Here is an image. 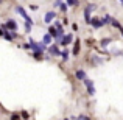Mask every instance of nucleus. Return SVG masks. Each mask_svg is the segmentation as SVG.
Instances as JSON below:
<instances>
[{
  "label": "nucleus",
  "instance_id": "4",
  "mask_svg": "<svg viewBox=\"0 0 123 120\" xmlns=\"http://www.w3.org/2000/svg\"><path fill=\"white\" fill-rule=\"evenodd\" d=\"M55 17H56V14H55L53 11H48L47 14L44 16V20H45V24H48V22H51V20H53Z\"/></svg>",
  "mask_w": 123,
  "mask_h": 120
},
{
  "label": "nucleus",
  "instance_id": "19",
  "mask_svg": "<svg viewBox=\"0 0 123 120\" xmlns=\"http://www.w3.org/2000/svg\"><path fill=\"white\" fill-rule=\"evenodd\" d=\"M108 44H109V39H103L101 41V45H103V47H106Z\"/></svg>",
  "mask_w": 123,
  "mask_h": 120
},
{
  "label": "nucleus",
  "instance_id": "2",
  "mask_svg": "<svg viewBox=\"0 0 123 120\" xmlns=\"http://www.w3.org/2000/svg\"><path fill=\"white\" fill-rule=\"evenodd\" d=\"M28 45H30V48H33L34 51H41L42 53V51L45 50V45H41V44H37V42H34V41H30Z\"/></svg>",
  "mask_w": 123,
  "mask_h": 120
},
{
  "label": "nucleus",
  "instance_id": "5",
  "mask_svg": "<svg viewBox=\"0 0 123 120\" xmlns=\"http://www.w3.org/2000/svg\"><path fill=\"white\" fill-rule=\"evenodd\" d=\"M90 24L93 25V28H100V27H101V25H103V22L100 20L98 17H93L92 20H90Z\"/></svg>",
  "mask_w": 123,
  "mask_h": 120
},
{
  "label": "nucleus",
  "instance_id": "1",
  "mask_svg": "<svg viewBox=\"0 0 123 120\" xmlns=\"http://www.w3.org/2000/svg\"><path fill=\"white\" fill-rule=\"evenodd\" d=\"M16 9H17V13H19V14H20L22 17L25 19V22H27V24H33V20H31V17H30V16L27 14V13H25V9L22 8V6H17Z\"/></svg>",
  "mask_w": 123,
  "mask_h": 120
},
{
  "label": "nucleus",
  "instance_id": "21",
  "mask_svg": "<svg viewBox=\"0 0 123 120\" xmlns=\"http://www.w3.org/2000/svg\"><path fill=\"white\" fill-rule=\"evenodd\" d=\"M120 2H122V5H123V0H120Z\"/></svg>",
  "mask_w": 123,
  "mask_h": 120
},
{
  "label": "nucleus",
  "instance_id": "8",
  "mask_svg": "<svg viewBox=\"0 0 123 120\" xmlns=\"http://www.w3.org/2000/svg\"><path fill=\"white\" fill-rule=\"evenodd\" d=\"M48 53H51V55H55V56H59V50L56 48V45H51L50 48H48Z\"/></svg>",
  "mask_w": 123,
  "mask_h": 120
},
{
  "label": "nucleus",
  "instance_id": "9",
  "mask_svg": "<svg viewBox=\"0 0 123 120\" xmlns=\"http://www.w3.org/2000/svg\"><path fill=\"white\" fill-rule=\"evenodd\" d=\"M6 27H8L9 30H12V31H16V30H17V24H16L14 20H8V24H6Z\"/></svg>",
  "mask_w": 123,
  "mask_h": 120
},
{
  "label": "nucleus",
  "instance_id": "12",
  "mask_svg": "<svg viewBox=\"0 0 123 120\" xmlns=\"http://www.w3.org/2000/svg\"><path fill=\"white\" fill-rule=\"evenodd\" d=\"M78 51H80V41H76L75 47H73V55H78Z\"/></svg>",
  "mask_w": 123,
  "mask_h": 120
},
{
  "label": "nucleus",
  "instance_id": "22",
  "mask_svg": "<svg viewBox=\"0 0 123 120\" xmlns=\"http://www.w3.org/2000/svg\"><path fill=\"white\" fill-rule=\"evenodd\" d=\"M122 34H123V28H122Z\"/></svg>",
  "mask_w": 123,
  "mask_h": 120
},
{
  "label": "nucleus",
  "instance_id": "7",
  "mask_svg": "<svg viewBox=\"0 0 123 120\" xmlns=\"http://www.w3.org/2000/svg\"><path fill=\"white\" fill-rule=\"evenodd\" d=\"M75 76L78 80H86V72H84V70H76V73H75Z\"/></svg>",
  "mask_w": 123,
  "mask_h": 120
},
{
  "label": "nucleus",
  "instance_id": "14",
  "mask_svg": "<svg viewBox=\"0 0 123 120\" xmlns=\"http://www.w3.org/2000/svg\"><path fill=\"white\" fill-rule=\"evenodd\" d=\"M59 56H62V59H64V61H66V59H67V58H69V51H67V50H64V51H62V53H61V55H59Z\"/></svg>",
  "mask_w": 123,
  "mask_h": 120
},
{
  "label": "nucleus",
  "instance_id": "15",
  "mask_svg": "<svg viewBox=\"0 0 123 120\" xmlns=\"http://www.w3.org/2000/svg\"><path fill=\"white\" fill-rule=\"evenodd\" d=\"M14 36H16L14 33H5V38H6V39H8V41H11V39H12V38H14Z\"/></svg>",
  "mask_w": 123,
  "mask_h": 120
},
{
  "label": "nucleus",
  "instance_id": "13",
  "mask_svg": "<svg viewBox=\"0 0 123 120\" xmlns=\"http://www.w3.org/2000/svg\"><path fill=\"white\" fill-rule=\"evenodd\" d=\"M67 5H70V6H76V5H78V0H67Z\"/></svg>",
  "mask_w": 123,
  "mask_h": 120
},
{
  "label": "nucleus",
  "instance_id": "18",
  "mask_svg": "<svg viewBox=\"0 0 123 120\" xmlns=\"http://www.w3.org/2000/svg\"><path fill=\"white\" fill-rule=\"evenodd\" d=\"M59 8H61V11H67V5H66V3H61Z\"/></svg>",
  "mask_w": 123,
  "mask_h": 120
},
{
  "label": "nucleus",
  "instance_id": "10",
  "mask_svg": "<svg viewBox=\"0 0 123 120\" xmlns=\"http://www.w3.org/2000/svg\"><path fill=\"white\" fill-rule=\"evenodd\" d=\"M44 45H48V44H51V36L50 34H45L44 36V42H42Z\"/></svg>",
  "mask_w": 123,
  "mask_h": 120
},
{
  "label": "nucleus",
  "instance_id": "6",
  "mask_svg": "<svg viewBox=\"0 0 123 120\" xmlns=\"http://www.w3.org/2000/svg\"><path fill=\"white\" fill-rule=\"evenodd\" d=\"M70 42H72V36H70V34L62 36V39H61V44H62V45H69Z\"/></svg>",
  "mask_w": 123,
  "mask_h": 120
},
{
  "label": "nucleus",
  "instance_id": "11",
  "mask_svg": "<svg viewBox=\"0 0 123 120\" xmlns=\"http://www.w3.org/2000/svg\"><path fill=\"white\" fill-rule=\"evenodd\" d=\"M48 31H50V36H58V30L55 27H50V28H48Z\"/></svg>",
  "mask_w": 123,
  "mask_h": 120
},
{
  "label": "nucleus",
  "instance_id": "17",
  "mask_svg": "<svg viewBox=\"0 0 123 120\" xmlns=\"http://www.w3.org/2000/svg\"><path fill=\"white\" fill-rule=\"evenodd\" d=\"M73 120H90L89 117H84V115H81V117H73Z\"/></svg>",
  "mask_w": 123,
  "mask_h": 120
},
{
  "label": "nucleus",
  "instance_id": "3",
  "mask_svg": "<svg viewBox=\"0 0 123 120\" xmlns=\"http://www.w3.org/2000/svg\"><path fill=\"white\" fill-rule=\"evenodd\" d=\"M84 84H86V87H87V94L89 95H95V89H93V83L90 80H84Z\"/></svg>",
  "mask_w": 123,
  "mask_h": 120
},
{
  "label": "nucleus",
  "instance_id": "20",
  "mask_svg": "<svg viewBox=\"0 0 123 120\" xmlns=\"http://www.w3.org/2000/svg\"><path fill=\"white\" fill-rule=\"evenodd\" d=\"M11 120H19V115L17 114H12L11 115Z\"/></svg>",
  "mask_w": 123,
  "mask_h": 120
},
{
  "label": "nucleus",
  "instance_id": "16",
  "mask_svg": "<svg viewBox=\"0 0 123 120\" xmlns=\"http://www.w3.org/2000/svg\"><path fill=\"white\" fill-rule=\"evenodd\" d=\"M34 58H36V59H42V53L41 51H34V55H33Z\"/></svg>",
  "mask_w": 123,
  "mask_h": 120
}]
</instances>
